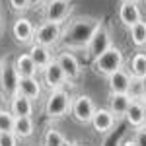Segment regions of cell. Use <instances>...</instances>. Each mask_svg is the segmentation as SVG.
Wrapping results in <instances>:
<instances>
[{
	"mask_svg": "<svg viewBox=\"0 0 146 146\" xmlns=\"http://www.w3.org/2000/svg\"><path fill=\"white\" fill-rule=\"evenodd\" d=\"M113 47V37H111V29L105 25V23H101V27L94 33V37L90 39V43L88 47L84 49V53L88 58H98L100 55H103L105 51H109Z\"/></svg>",
	"mask_w": 146,
	"mask_h": 146,
	"instance_id": "obj_5",
	"label": "cell"
},
{
	"mask_svg": "<svg viewBox=\"0 0 146 146\" xmlns=\"http://www.w3.org/2000/svg\"><path fill=\"white\" fill-rule=\"evenodd\" d=\"M129 35H131V43L136 49H146V22H138L136 25L129 27Z\"/></svg>",
	"mask_w": 146,
	"mask_h": 146,
	"instance_id": "obj_23",
	"label": "cell"
},
{
	"mask_svg": "<svg viewBox=\"0 0 146 146\" xmlns=\"http://www.w3.org/2000/svg\"><path fill=\"white\" fill-rule=\"evenodd\" d=\"M12 35L16 39V43H20V45H33L35 25L31 23L29 18L20 16V18H16L14 23H12Z\"/></svg>",
	"mask_w": 146,
	"mask_h": 146,
	"instance_id": "obj_10",
	"label": "cell"
},
{
	"mask_svg": "<svg viewBox=\"0 0 146 146\" xmlns=\"http://www.w3.org/2000/svg\"><path fill=\"white\" fill-rule=\"evenodd\" d=\"M16 117L12 115L10 109H0V133H10L14 129Z\"/></svg>",
	"mask_w": 146,
	"mask_h": 146,
	"instance_id": "obj_25",
	"label": "cell"
},
{
	"mask_svg": "<svg viewBox=\"0 0 146 146\" xmlns=\"http://www.w3.org/2000/svg\"><path fill=\"white\" fill-rule=\"evenodd\" d=\"M125 64V55L119 47L113 45L109 51H105L103 55H100L98 58L92 60V68L98 76H103V78H109L113 72H117L119 68H123Z\"/></svg>",
	"mask_w": 146,
	"mask_h": 146,
	"instance_id": "obj_2",
	"label": "cell"
},
{
	"mask_svg": "<svg viewBox=\"0 0 146 146\" xmlns=\"http://www.w3.org/2000/svg\"><path fill=\"white\" fill-rule=\"evenodd\" d=\"M103 20L96 16H76L66 25H62V35L58 47L62 51H84L94 33L101 27Z\"/></svg>",
	"mask_w": 146,
	"mask_h": 146,
	"instance_id": "obj_1",
	"label": "cell"
},
{
	"mask_svg": "<svg viewBox=\"0 0 146 146\" xmlns=\"http://www.w3.org/2000/svg\"><path fill=\"white\" fill-rule=\"evenodd\" d=\"M133 140H135L138 146H146V125L135 129V136H133Z\"/></svg>",
	"mask_w": 146,
	"mask_h": 146,
	"instance_id": "obj_28",
	"label": "cell"
},
{
	"mask_svg": "<svg viewBox=\"0 0 146 146\" xmlns=\"http://www.w3.org/2000/svg\"><path fill=\"white\" fill-rule=\"evenodd\" d=\"M96 103L92 100L90 96H84V94H80L76 96L74 100H72V117H74V121L80 125H90L92 123V117H94V113H96Z\"/></svg>",
	"mask_w": 146,
	"mask_h": 146,
	"instance_id": "obj_8",
	"label": "cell"
},
{
	"mask_svg": "<svg viewBox=\"0 0 146 146\" xmlns=\"http://www.w3.org/2000/svg\"><path fill=\"white\" fill-rule=\"evenodd\" d=\"M55 58H56V62L60 64V68L64 70L68 82H78L82 78V64H80L78 56L74 55L72 51H60Z\"/></svg>",
	"mask_w": 146,
	"mask_h": 146,
	"instance_id": "obj_9",
	"label": "cell"
},
{
	"mask_svg": "<svg viewBox=\"0 0 146 146\" xmlns=\"http://www.w3.org/2000/svg\"><path fill=\"white\" fill-rule=\"evenodd\" d=\"M0 62H2V60H0Z\"/></svg>",
	"mask_w": 146,
	"mask_h": 146,
	"instance_id": "obj_37",
	"label": "cell"
},
{
	"mask_svg": "<svg viewBox=\"0 0 146 146\" xmlns=\"http://www.w3.org/2000/svg\"><path fill=\"white\" fill-rule=\"evenodd\" d=\"M14 66L18 70L20 78H33L35 74L39 72V68L35 66V62H33V58L29 56V53H20L16 56V60H14Z\"/></svg>",
	"mask_w": 146,
	"mask_h": 146,
	"instance_id": "obj_17",
	"label": "cell"
},
{
	"mask_svg": "<svg viewBox=\"0 0 146 146\" xmlns=\"http://www.w3.org/2000/svg\"><path fill=\"white\" fill-rule=\"evenodd\" d=\"M29 56L33 58L35 66L39 68V70H43V68H47L53 60H55V56H53V51L49 49V47L45 45H37V43H33V45L29 47Z\"/></svg>",
	"mask_w": 146,
	"mask_h": 146,
	"instance_id": "obj_16",
	"label": "cell"
},
{
	"mask_svg": "<svg viewBox=\"0 0 146 146\" xmlns=\"http://www.w3.org/2000/svg\"><path fill=\"white\" fill-rule=\"evenodd\" d=\"M72 14V4L70 0H45L43 4V20L51 23L64 25L66 20Z\"/></svg>",
	"mask_w": 146,
	"mask_h": 146,
	"instance_id": "obj_4",
	"label": "cell"
},
{
	"mask_svg": "<svg viewBox=\"0 0 146 146\" xmlns=\"http://www.w3.org/2000/svg\"><path fill=\"white\" fill-rule=\"evenodd\" d=\"M8 4H10V8L14 12H27L29 10V2L27 0H8Z\"/></svg>",
	"mask_w": 146,
	"mask_h": 146,
	"instance_id": "obj_27",
	"label": "cell"
},
{
	"mask_svg": "<svg viewBox=\"0 0 146 146\" xmlns=\"http://www.w3.org/2000/svg\"><path fill=\"white\" fill-rule=\"evenodd\" d=\"M60 35H62V25L58 23H51V22H43L35 27V37H33V43L37 45H45L49 49L58 45L60 41Z\"/></svg>",
	"mask_w": 146,
	"mask_h": 146,
	"instance_id": "obj_7",
	"label": "cell"
},
{
	"mask_svg": "<svg viewBox=\"0 0 146 146\" xmlns=\"http://www.w3.org/2000/svg\"><path fill=\"white\" fill-rule=\"evenodd\" d=\"M41 72H43V84H45L51 92L60 90V88H64V84H68L66 74H64V70L60 68V64L56 62V58L47 68H43Z\"/></svg>",
	"mask_w": 146,
	"mask_h": 146,
	"instance_id": "obj_11",
	"label": "cell"
},
{
	"mask_svg": "<svg viewBox=\"0 0 146 146\" xmlns=\"http://www.w3.org/2000/svg\"><path fill=\"white\" fill-rule=\"evenodd\" d=\"M2 29H4V22H2V14H0V35H2Z\"/></svg>",
	"mask_w": 146,
	"mask_h": 146,
	"instance_id": "obj_33",
	"label": "cell"
},
{
	"mask_svg": "<svg viewBox=\"0 0 146 146\" xmlns=\"http://www.w3.org/2000/svg\"><path fill=\"white\" fill-rule=\"evenodd\" d=\"M131 101H133L131 94H109V111L117 119H123L129 111Z\"/></svg>",
	"mask_w": 146,
	"mask_h": 146,
	"instance_id": "obj_15",
	"label": "cell"
},
{
	"mask_svg": "<svg viewBox=\"0 0 146 146\" xmlns=\"http://www.w3.org/2000/svg\"><path fill=\"white\" fill-rule=\"evenodd\" d=\"M0 146H18V136L14 133H0Z\"/></svg>",
	"mask_w": 146,
	"mask_h": 146,
	"instance_id": "obj_26",
	"label": "cell"
},
{
	"mask_svg": "<svg viewBox=\"0 0 146 146\" xmlns=\"http://www.w3.org/2000/svg\"><path fill=\"white\" fill-rule=\"evenodd\" d=\"M117 121H119V119H117L109 109H96L90 125L94 127V131H96L98 135H107V133L113 131V127H115Z\"/></svg>",
	"mask_w": 146,
	"mask_h": 146,
	"instance_id": "obj_14",
	"label": "cell"
},
{
	"mask_svg": "<svg viewBox=\"0 0 146 146\" xmlns=\"http://www.w3.org/2000/svg\"><path fill=\"white\" fill-rule=\"evenodd\" d=\"M76 144H78L76 140H68V138H64V142H62L60 146H76Z\"/></svg>",
	"mask_w": 146,
	"mask_h": 146,
	"instance_id": "obj_32",
	"label": "cell"
},
{
	"mask_svg": "<svg viewBox=\"0 0 146 146\" xmlns=\"http://www.w3.org/2000/svg\"><path fill=\"white\" fill-rule=\"evenodd\" d=\"M119 22L125 27H133L138 22H142V10L138 8V2H131V0H121L119 4Z\"/></svg>",
	"mask_w": 146,
	"mask_h": 146,
	"instance_id": "obj_12",
	"label": "cell"
},
{
	"mask_svg": "<svg viewBox=\"0 0 146 146\" xmlns=\"http://www.w3.org/2000/svg\"><path fill=\"white\" fill-rule=\"evenodd\" d=\"M41 82L35 78H20V86H18V94L27 98V100H39L41 98Z\"/></svg>",
	"mask_w": 146,
	"mask_h": 146,
	"instance_id": "obj_20",
	"label": "cell"
},
{
	"mask_svg": "<svg viewBox=\"0 0 146 146\" xmlns=\"http://www.w3.org/2000/svg\"><path fill=\"white\" fill-rule=\"evenodd\" d=\"M131 2H140V0H131Z\"/></svg>",
	"mask_w": 146,
	"mask_h": 146,
	"instance_id": "obj_36",
	"label": "cell"
},
{
	"mask_svg": "<svg viewBox=\"0 0 146 146\" xmlns=\"http://www.w3.org/2000/svg\"><path fill=\"white\" fill-rule=\"evenodd\" d=\"M144 101V121H146V100H142Z\"/></svg>",
	"mask_w": 146,
	"mask_h": 146,
	"instance_id": "obj_34",
	"label": "cell"
},
{
	"mask_svg": "<svg viewBox=\"0 0 146 146\" xmlns=\"http://www.w3.org/2000/svg\"><path fill=\"white\" fill-rule=\"evenodd\" d=\"M133 82H135V78L131 76V72L127 68H119L117 72H113L111 76L107 78L109 94H129Z\"/></svg>",
	"mask_w": 146,
	"mask_h": 146,
	"instance_id": "obj_13",
	"label": "cell"
},
{
	"mask_svg": "<svg viewBox=\"0 0 146 146\" xmlns=\"http://www.w3.org/2000/svg\"><path fill=\"white\" fill-rule=\"evenodd\" d=\"M121 146H138V144H136L133 138H127V140H123V142H121Z\"/></svg>",
	"mask_w": 146,
	"mask_h": 146,
	"instance_id": "obj_31",
	"label": "cell"
},
{
	"mask_svg": "<svg viewBox=\"0 0 146 146\" xmlns=\"http://www.w3.org/2000/svg\"><path fill=\"white\" fill-rule=\"evenodd\" d=\"M12 133L18 136V140H23V138L33 136V133H35V123H33V119H31V117H16Z\"/></svg>",
	"mask_w": 146,
	"mask_h": 146,
	"instance_id": "obj_21",
	"label": "cell"
},
{
	"mask_svg": "<svg viewBox=\"0 0 146 146\" xmlns=\"http://www.w3.org/2000/svg\"><path fill=\"white\" fill-rule=\"evenodd\" d=\"M76 146H88V144H82V142H78V144H76Z\"/></svg>",
	"mask_w": 146,
	"mask_h": 146,
	"instance_id": "obj_35",
	"label": "cell"
},
{
	"mask_svg": "<svg viewBox=\"0 0 146 146\" xmlns=\"http://www.w3.org/2000/svg\"><path fill=\"white\" fill-rule=\"evenodd\" d=\"M10 111L14 117H31L33 115V101L16 94L10 98Z\"/></svg>",
	"mask_w": 146,
	"mask_h": 146,
	"instance_id": "obj_19",
	"label": "cell"
},
{
	"mask_svg": "<svg viewBox=\"0 0 146 146\" xmlns=\"http://www.w3.org/2000/svg\"><path fill=\"white\" fill-rule=\"evenodd\" d=\"M64 142V135L58 129H47L43 135V146H60Z\"/></svg>",
	"mask_w": 146,
	"mask_h": 146,
	"instance_id": "obj_24",
	"label": "cell"
},
{
	"mask_svg": "<svg viewBox=\"0 0 146 146\" xmlns=\"http://www.w3.org/2000/svg\"><path fill=\"white\" fill-rule=\"evenodd\" d=\"M138 84H140V96H142V100H146V76L138 80Z\"/></svg>",
	"mask_w": 146,
	"mask_h": 146,
	"instance_id": "obj_30",
	"label": "cell"
},
{
	"mask_svg": "<svg viewBox=\"0 0 146 146\" xmlns=\"http://www.w3.org/2000/svg\"><path fill=\"white\" fill-rule=\"evenodd\" d=\"M131 76L140 80L146 76V51H138L131 58Z\"/></svg>",
	"mask_w": 146,
	"mask_h": 146,
	"instance_id": "obj_22",
	"label": "cell"
},
{
	"mask_svg": "<svg viewBox=\"0 0 146 146\" xmlns=\"http://www.w3.org/2000/svg\"><path fill=\"white\" fill-rule=\"evenodd\" d=\"M125 119H127V123L131 125L133 129H138V127L146 125V121H144V101L142 100H133L131 101Z\"/></svg>",
	"mask_w": 146,
	"mask_h": 146,
	"instance_id": "obj_18",
	"label": "cell"
},
{
	"mask_svg": "<svg viewBox=\"0 0 146 146\" xmlns=\"http://www.w3.org/2000/svg\"><path fill=\"white\" fill-rule=\"evenodd\" d=\"M29 2V10H35V8H43L45 0H27Z\"/></svg>",
	"mask_w": 146,
	"mask_h": 146,
	"instance_id": "obj_29",
	"label": "cell"
},
{
	"mask_svg": "<svg viewBox=\"0 0 146 146\" xmlns=\"http://www.w3.org/2000/svg\"><path fill=\"white\" fill-rule=\"evenodd\" d=\"M18 86H20V74L14 66L12 60H2L0 62V92L6 98H14L18 94Z\"/></svg>",
	"mask_w": 146,
	"mask_h": 146,
	"instance_id": "obj_6",
	"label": "cell"
},
{
	"mask_svg": "<svg viewBox=\"0 0 146 146\" xmlns=\"http://www.w3.org/2000/svg\"><path fill=\"white\" fill-rule=\"evenodd\" d=\"M72 96L64 88L53 90L45 100V115L49 119H62L72 109Z\"/></svg>",
	"mask_w": 146,
	"mask_h": 146,
	"instance_id": "obj_3",
	"label": "cell"
}]
</instances>
